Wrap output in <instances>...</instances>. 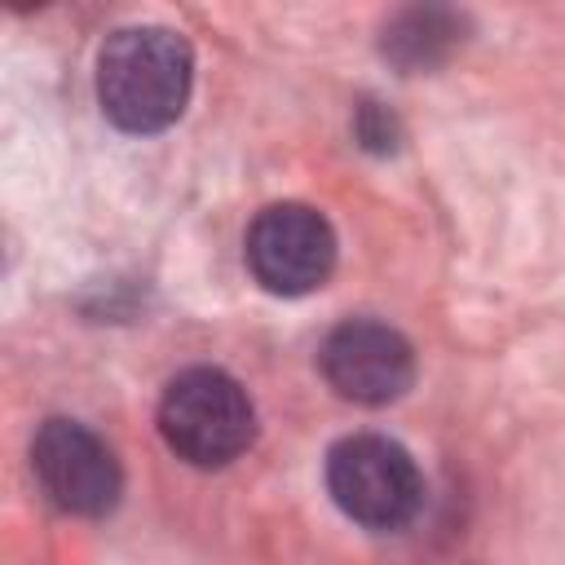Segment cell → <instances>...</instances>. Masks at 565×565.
Masks as SVG:
<instances>
[{"label":"cell","mask_w":565,"mask_h":565,"mask_svg":"<svg viewBox=\"0 0 565 565\" xmlns=\"http://www.w3.org/2000/svg\"><path fill=\"white\" fill-rule=\"evenodd\" d=\"M190 88L194 53L190 40L172 26H119L97 49V102L119 132L154 137L172 128L185 115Z\"/></svg>","instance_id":"obj_1"},{"label":"cell","mask_w":565,"mask_h":565,"mask_svg":"<svg viewBox=\"0 0 565 565\" xmlns=\"http://www.w3.org/2000/svg\"><path fill=\"white\" fill-rule=\"evenodd\" d=\"M159 437L190 468H225L256 441V406L221 366H190L159 397Z\"/></svg>","instance_id":"obj_2"},{"label":"cell","mask_w":565,"mask_h":565,"mask_svg":"<svg viewBox=\"0 0 565 565\" xmlns=\"http://www.w3.org/2000/svg\"><path fill=\"white\" fill-rule=\"evenodd\" d=\"M327 494L353 525L393 534L415 521L424 477L402 441L384 433H349L327 450Z\"/></svg>","instance_id":"obj_3"},{"label":"cell","mask_w":565,"mask_h":565,"mask_svg":"<svg viewBox=\"0 0 565 565\" xmlns=\"http://www.w3.org/2000/svg\"><path fill=\"white\" fill-rule=\"evenodd\" d=\"M31 472L44 499L71 516H106L124 494L115 450L79 419L53 415L31 437Z\"/></svg>","instance_id":"obj_4"},{"label":"cell","mask_w":565,"mask_h":565,"mask_svg":"<svg viewBox=\"0 0 565 565\" xmlns=\"http://www.w3.org/2000/svg\"><path fill=\"white\" fill-rule=\"evenodd\" d=\"M335 230L309 203H269L247 225V269L274 296H309L335 269Z\"/></svg>","instance_id":"obj_5"},{"label":"cell","mask_w":565,"mask_h":565,"mask_svg":"<svg viewBox=\"0 0 565 565\" xmlns=\"http://www.w3.org/2000/svg\"><path fill=\"white\" fill-rule=\"evenodd\" d=\"M322 380L358 406H388L415 384L411 340L380 318H344L318 349Z\"/></svg>","instance_id":"obj_6"},{"label":"cell","mask_w":565,"mask_h":565,"mask_svg":"<svg viewBox=\"0 0 565 565\" xmlns=\"http://www.w3.org/2000/svg\"><path fill=\"white\" fill-rule=\"evenodd\" d=\"M468 13L450 4H406L380 31V53L402 75L437 71L468 40Z\"/></svg>","instance_id":"obj_7"},{"label":"cell","mask_w":565,"mask_h":565,"mask_svg":"<svg viewBox=\"0 0 565 565\" xmlns=\"http://www.w3.org/2000/svg\"><path fill=\"white\" fill-rule=\"evenodd\" d=\"M353 137H358V146L371 150V154H393L406 132H402V119H397L384 102L362 97V102L353 106Z\"/></svg>","instance_id":"obj_8"}]
</instances>
